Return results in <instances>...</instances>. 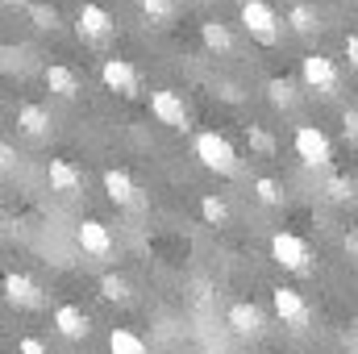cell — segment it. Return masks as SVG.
Returning <instances> with one entry per match:
<instances>
[{"label": "cell", "mask_w": 358, "mask_h": 354, "mask_svg": "<svg viewBox=\"0 0 358 354\" xmlns=\"http://www.w3.org/2000/svg\"><path fill=\"white\" fill-rule=\"evenodd\" d=\"M104 196H108L117 208H129V204H138V183L129 179V171L108 167V171H104Z\"/></svg>", "instance_id": "7c38bea8"}, {"label": "cell", "mask_w": 358, "mask_h": 354, "mask_svg": "<svg viewBox=\"0 0 358 354\" xmlns=\"http://www.w3.org/2000/svg\"><path fill=\"white\" fill-rule=\"evenodd\" d=\"M46 179H50V187L63 192V196H76V192L84 187V176H80L67 159H50V163H46Z\"/></svg>", "instance_id": "5bb4252c"}, {"label": "cell", "mask_w": 358, "mask_h": 354, "mask_svg": "<svg viewBox=\"0 0 358 354\" xmlns=\"http://www.w3.org/2000/svg\"><path fill=\"white\" fill-rule=\"evenodd\" d=\"M200 213H204V221H213V225H225V221H229V208H225V200H217V196H204V200H200Z\"/></svg>", "instance_id": "cb8c5ba5"}, {"label": "cell", "mask_w": 358, "mask_h": 354, "mask_svg": "<svg viewBox=\"0 0 358 354\" xmlns=\"http://www.w3.org/2000/svg\"><path fill=\"white\" fill-rule=\"evenodd\" d=\"M346 250L355 255V263H358V234H350V238H346Z\"/></svg>", "instance_id": "d6a6232c"}, {"label": "cell", "mask_w": 358, "mask_h": 354, "mask_svg": "<svg viewBox=\"0 0 358 354\" xmlns=\"http://www.w3.org/2000/svg\"><path fill=\"white\" fill-rule=\"evenodd\" d=\"M346 134H355L358 138V113H346Z\"/></svg>", "instance_id": "1f68e13d"}, {"label": "cell", "mask_w": 358, "mask_h": 354, "mask_svg": "<svg viewBox=\"0 0 358 354\" xmlns=\"http://www.w3.org/2000/svg\"><path fill=\"white\" fill-rule=\"evenodd\" d=\"M292 146H296V155H300L304 167H329L334 163V142H329V134L321 125H300L296 138H292Z\"/></svg>", "instance_id": "7a4b0ae2"}, {"label": "cell", "mask_w": 358, "mask_h": 354, "mask_svg": "<svg viewBox=\"0 0 358 354\" xmlns=\"http://www.w3.org/2000/svg\"><path fill=\"white\" fill-rule=\"evenodd\" d=\"M300 76H304V84H308V88L321 92V96H334L338 84H342L338 63H334L329 55H304V59H300Z\"/></svg>", "instance_id": "277c9868"}, {"label": "cell", "mask_w": 358, "mask_h": 354, "mask_svg": "<svg viewBox=\"0 0 358 354\" xmlns=\"http://www.w3.org/2000/svg\"><path fill=\"white\" fill-rule=\"evenodd\" d=\"M108 354H150V346L134 330H113L108 334Z\"/></svg>", "instance_id": "ffe728a7"}, {"label": "cell", "mask_w": 358, "mask_h": 354, "mask_svg": "<svg viewBox=\"0 0 358 354\" xmlns=\"http://www.w3.org/2000/svg\"><path fill=\"white\" fill-rule=\"evenodd\" d=\"M0 167H4V171L13 167V146H0Z\"/></svg>", "instance_id": "4dcf8cb0"}, {"label": "cell", "mask_w": 358, "mask_h": 354, "mask_svg": "<svg viewBox=\"0 0 358 354\" xmlns=\"http://www.w3.org/2000/svg\"><path fill=\"white\" fill-rule=\"evenodd\" d=\"M255 196H259L263 204H271V208H275V204H283V187H279L271 176H259V179H255Z\"/></svg>", "instance_id": "7402d4cb"}, {"label": "cell", "mask_w": 358, "mask_h": 354, "mask_svg": "<svg viewBox=\"0 0 358 354\" xmlns=\"http://www.w3.org/2000/svg\"><path fill=\"white\" fill-rule=\"evenodd\" d=\"M200 38H204V46H208L213 55H229V50H234V34H229V25H221V21H204V25H200Z\"/></svg>", "instance_id": "ac0fdd59"}, {"label": "cell", "mask_w": 358, "mask_h": 354, "mask_svg": "<svg viewBox=\"0 0 358 354\" xmlns=\"http://www.w3.org/2000/svg\"><path fill=\"white\" fill-rule=\"evenodd\" d=\"M142 13L150 21H171L176 17V0H142Z\"/></svg>", "instance_id": "484cf974"}, {"label": "cell", "mask_w": 358, "mask_h": 354, "mask_svg": "<svg viewBox=\"0 0 358 354\" xmlns=\"http://www.w3.org/2000/svg\"><path fill=\"white\" fill-rule=\"evenodd\" d=\"M242 25L250 29V38H259L267 46L279 38V17L267 0H242Z\"/></svg>", "instance_id": "5b68a950"}, {"label": "cell", "mask_w": 358, "mask_h": 354, "mask_svg": "<svg viewBox=\"0 0 358 354\" xmlns=\"http://www.w3.org/2000/svg\"><path fill=\"white\" fill-rule=\"evenodd\" d=\"M100 296H104V300H129V283H125L121 275H104V279H100Z\"/></svg>", "instance_id": "d4e9b609"}, {"label": "cell", "mask_w": 358, "mask_h": 354, "mask_svg": "<svg viewBox=\"0 0 358 354\" xmlns=\"http://www.w3.org/2000/svg\"><path fill=\"white\" fill-rule=\"evenodd\" d=\"M42 80H46V88L55 92V96H63V100H76V96H80V80H76L71 67H59V63H55V67H46Z\"/></svg>", "instance_id": "2e32d148"}, {"label": "cell", "mask_w": 358, "mask_h": 354, "mask_svg": "<svg viewBox=\"0 0 358 354\" xmlns=\"http://www.w3.org/2000/svg\"><path fill=\"white\" fill-rule=\"evenodd\" d=\"M76 29H80V38H88V42H100V38H108L113 29H117V21H113V13L104 8V4H80V13H76Z\"/></svg>", "instance_id": "52a82bcc"}, {"label": "cell", "mask_w": 358, "mask_h": 354, "mask_svg": "<svg viewBox=\"0 0 358 354\" xmlns=\"http://www.w3.org/2000/svg\"><path fill=\"white\" fill-rule=\"evenodd\" d=\"M150 113H155L163 125H171V129H187V104H183V96H179L176 88L150 92Z\"/></svg>", "instance_id": "ba28073f"}, {"label": "cell", "mask_w": 358, "mask_h": 354, "mask_svg": "<svg viewBox=\"0 0 358 354\" xmlns=\"http://www.w3.org/2000/svg\"><path fill=\"white\" fill-rule=\"evenodd\" d=\"M271 304H275V313H279V321L283 325H292V330H308V304H304V296L296 292V288H275L271 292Z\"/></svg>", "instance_id": "8992f818"}, {"label": "cell", "mask_w": 358, "mask_h": 354, "mask_svg": "<svg viewBox=\"0 0 358 354\" xmlns=\"http://www.w3.org/2000/svg\"><path fill=\"white\" fill-rule=\"evenodd\" d=\"M100 80H104L108 92L138 96V71H134V63H125V59H104V63H100Z\"/></svg>", "instance_id": "9c48e42d"}, {"label": "cell", "mask_w": 358, "mask_h": 354, "mask_svg": "<svg viewBox=\"0 0 358 354\" xmlns=\"http://www.w3.org/2000/svg\"><path fill=\"white\" fill-rule=\"evenodd\" d=\"M55 330H59L67 342H84L92 334V317L80 304H59V309H55Z\"/></svg>", "instance_id": "8fae6325"}, {"label": "cell", "mask_w": 358, "mask_h": 354, "mask_svg": "<svg viewBox=\"0 0 358 354\" xmlns=\"http://www.w3.org/2000/svg\"><path fill=\"white\" fill-rule=\"evenodd\" d=\"M246 138H250V150H259V155H271V150H275V138H271L263 125H250Z\"/></svg>", "instance_id": "4316f807"}, {"label": "cell", "mask_w": 358, "mask_h": 354, "mask_svg": "<svg viewBox=\"0 0 358 354\" xmlns=\"http://www.w3.org/2000/svg\"><path fill=\"white\" fill-rule=\"evenodd\" d=\"M325 192H329V200L346 204V200H355V179H346V176H329V183H325Z\"/></svg>", "instance_id": "603a6c76"}, {"label": "cell", "mask_w": 358, "mask_h": 354, "mask_svg": "<svg viewBox=\"0 0 358 354\" xmlns=\"http://www.w3.org/2000/svg\"><path fill=\"white\" fill-rule=\"evenodd\" d=\"M29 17H34L38 29H55V25H59V13H55L50 4H29Z\"/></svg>", "instance_id": "83f0119b"}, {"label": "cell", "mask_w": 358, "mask_h": 354, "mask_svg": "<svg viewBox=\"0 0 358 354\" xmlns=\"http://www.w3.org/2000/svg\"><path fill=\"white\" fill-rule=\"evenodd\" d=\"M271 259L283 267V271H308V259H313V250H308V242L304 238H296V234H287V229H279V234H271Z\"/></svg>", "instance_id": "3957f363"}, {"label": "cell", "mask_w": 358, "mask_h": 354, "mask_svg": "<svg viewBox=\"0 0 358 354\" xmlns=\"http://www.w3.org/2000/svg\"><path fill=\"white\" fill-rule=\"evenodd\" d=\"M4 296H8V304H21V309H29V304H38V300H42L38 283H34L29 275H17V271H8V275H4Z\"/></svg>", "instance_id": "9a60e30c"}, {"label": "cell", "mask_w": 358, "mask_h": 354, "mask_svg": "<svg viewBox=\"0 0 358 354\" xmlns=\"http://www.w3.org/2000/svg\"><path fill=\"white\" fill-rule=\"evenodd\" d=\"M196 159H200L208 171H217V176H234V171H238V150H234L229 138H221L217 129L196 134Z\"/></svg>", "instance_id": "6da1fadb"}, {"label": "cell", "mask_w": 358, "mask_h": 354, "mask_svg": "<svg viewBox=\"0 0 358 354\" xmlns=\"http://www.w3.org/2000/svg\"><path fill=\"white\" fill-rule=\"evenodd\" d=\"M355 4H358V0H355Z\"/></svg>", "instance_id": "e575fe53"}, {"label": "cell", "mask_w": 358, "mask_h": 354, "mask_svg": "<svg viewBox=\"0 0 358 354\" xmlns=\"http://www.w3.org/2000/svg\"><path fill=\"white\" fill-rule=\"evenodd\" d=\"M4 4H25V0H4Z\"/></svg>", "instance_id": "836d02e7"}, {"label": "cell", "mask_w": 358, "mask_h": 354, "mask_svg": "<svg viewBox=\"0 0 358 354\" xmlns=\"http://www.w3.org/2000/svg\"><path fill=\"white\" fill-rule=\"evenodd\" d=\"M17 125H21L29 138H42V134L50 129V113H46L42 104H21V108H17Z\"/></svg>", "instance_id": "e0dca14e"}, {"label": "cell", "mask_w": 358, "mask_h": 354, "mask_svg": "<svg viewBox=\"0 0 358 354\" xmlns=\"http://www.w3.org/2000/svg\"><path fill=\"white\" fill-rule=\"evenodd\" d=\"M346 59H350V67H358V34L346 38Z\"/></svg>", "instance_id": "f546056e"}, {"label": "cell", "mask_w": 358, "mask_h": 354, "mask_svg": "<svg viewBox=\"0 0 358 354\" xmlns=\"http://www.w3.org/2000/svg\"><path fill=\"white\" fill-rule=\"evenodd\" d=\"M225 325H229L234 334H242V338H255V334L263 330V313H259L255 304H246V300H234L229 313H225Z\"/></svg>", "instance_id": "4fadbf2b"}, {"label": "cell", "mask_w": 358, "mask_h": 354, "mask_svg": "<svg viewBox=\"0 0 358 354\" xmlns=\"http://www.w3.org/2000/svg\"><path fill=\"white\" fill-rule=\"evenodd\" d=\"M267 96H271L275 108H292V104H296V84H292V80H271Z\"/></svg>", "instance_id": "44dd1931"}, {"label": "cell", "mask_w": 358, "mask_h": 354, "mask_svg": "<svg viewBox=\"0 0 358 354\" xmlns=\"http://www.w3.org/2000/svg\"><path fill=\"white\" fill-rule=\"evenodd\" d=\"M287 25H292L300 38H308V34H317V29H321V17H317V8H313V4H292V8H287Z\"/></svg>", "instance_id": "d6986e66"}, {"label": "cell", "mask_w": 358, "mask_h": 354, "mask_svg": "<svg viewBox=\"0 0 358 354\" xmlns=\"http://www.w3.org/2000/svg\"><path fill=\"white\" fill-rule=\"evenodd\" d=\"M17 354H50V351H46V342H38V338H21V342H17Z\"/></svg>", "instance_id": "f1b7e54d"}, {"label": "cell", "mask_w": 358, "mask_h": 354, "mask_svg": "<svg viewBox=\"0 0 358 354\" xmlns=\"http://www.w3.org/2000/svg\"><path fill=\"white\" fill-rule=\"evenodd\" d=\"M76 242L84 246V255L92 259H113V234H108V225H100V221H80V229H76Z\"/></svg>", "instance_id": "30bf717a"}]
</instances>
